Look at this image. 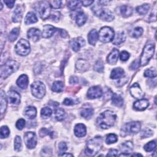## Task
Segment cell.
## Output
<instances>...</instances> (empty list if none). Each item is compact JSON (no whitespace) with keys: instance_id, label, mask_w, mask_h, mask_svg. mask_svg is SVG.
<instances>
[{"instance_id":"cell-1","label":"cell","mask_w":157,"mask_h":157,"mask_svg":"<svg viewBox=\"0 0 157 157\" xmlns=\"http://www.w3.org/2000/svg\"><path fill=\"white\" fill-rule=\"evenodd\" d=\"M117 118L115 113L111 110H105L97 118V124L102 129H107L114 125Z\"/></svg>"},{"instance_id":"cell-2","label":"cell","mask_w":157,"mask_h":157,"mask_svg":"<svg viewBox=\"0 0 157 157\" xmlns=\"http://www.w3.org/2000/svg\"><path fill=\"white\" fill-rule=\"evenodd\" d=\"M103 139L101 136H96L89 140L86 143L85 153L87 156H95L102 147Z\"/></svg>"},{"instance_id":"cell-3","label":"cell","mask_w":157,"mask_h":157,"mask_svg":"<svg viewBox=\"0 0 157 157\" xmlns=\"http://www.w3.org/2000/svg\"><path fill=\"white\" fill-rule=\"evenodd\" d=\"M19 67V64L15 60H8L4 64L1 65L0 68L1 77L6 78L12 73L16 72Z\"/></svg>"},{"instance_id":"cell-4","label":"cell","mask_w":157,"mask_h":157,"mask_svg":"<svg viewBox=\"0 0 157 157\" xmlns=\"http://www.w3.org/2000/svg\"><path fill=\"white\" fill-rule=\"evenodd\" d=\"M155 52V44L152 42H148L145 45L140 59V64L141 66L147 65L150 59L152 58Z\"/></svg>"},{"instance_id":"cell-5","label":"cell","mask_w":157,"mask_h":157,"mask_svg":"<svg viewBox=\"0 0 157 157\" xmlns=\"http://www.w3.org/2000/svg\"><path fill=\"white\" fill-rule=\"evenodd\" d=\"M140 123L139 121H131L126 123L121 129V136L124 137L128 135L138 132L140 129Z\"/></svg>"},{"instance_id":"cell-6","label":"cell","mask_w":157,"mask_h":157,"mask_svg":"<svg viewBox=\"0 0 157 157\" xmlns=\"http://www.w3.org/2000/svg\"><path fill=\"white\" fill-rule=\"evenodd\" d=\"M114 31L109 26H104L99 30L98 37L101 42L107 43L112 41L114 38Z\"/></svg>"},{"instance_id":"cell-7","label":"cell","mask_w":157,"mask_h":157,"mask_svg":"<svg viewBox=\"0 0 157 157\" xmlns=\"http://www.w3.org/2000/svg\"><path fill=\"white\" fill-rule=\"evenodd\" d=\"M31 93L33 95L39 99L43 98L45 93V86L40 81L33 82L31 86Z\"/></svg>"},{"instance_id":"cell-8","label":"cell","mask_w":157,"mask_h":157,"mask_svg":"<svg viewBox=\"0 0 157 157\" xmlns=\"http://www.w3.org/2000/svg\"><path fill=\"white\" fill-rule=\"evenodd\" d=\"M30 50V44L26 39H20L15 45V51L17 53L21 56H26L28 55Z\"/></svg>"},{"instance_id":"cell-9","label":"cell","mask_w":157,"mask_h":157,"mask_svg":"<svg viewBox=\"0 0 157 157\" xmlns=\"http://www.w3.org/2000/svg\"><path fill=\"white\" fill-rule=\"evenodd\" d=\"M36 10L43 20L47 19L50 16V4L48 1H40L38 2Z\"/></svg>"},{"instance_id":"cell-10","label":"cell","mask_w":157,"mask_h":157,"mask_svg":"<svg viewBox=\"0 0 157 157\" xmlns=\"http://www.w3.org/2000/svg\"><path fill=\"white\" fill-rule=\"evenodd\" d=\"M24 140L26 147L29 149H33L37 144L36 134L34 132H26L24 134Z\"/></svg>"},{"instance_id":"cell-11","label":"cell","mask_w":157,"mask_h":157,"mask_svg":"<svg viewBox=\"0 0 157 157\" xmlns=\"http://www.w3.org/2000/svg\"><path fill=\"white\" fill-rule=\"evenodd\" d=\"M102 95V90L98 86H91L89 88L87 93V97L89 99H96L101 97Z\"/></svg>"},{"instance_id":"cell-12","label":"cell","mask_w":157,"mask_h":157,"mask_svg":"<svg viewBox=\"0 0 157 157\" xmlns=\"http://www.w3.org/2000/svg\"><path fill=\"white\" fill-rule=\"evenodd\" d=\"M85 41L84 39L81 37H78L74 39H72L70 41V45L72 50L75 52H78L82 47L85 45Z\"/></svg>"},{"instance_id":"cell-13","label":"cell","mask_w":157,"mask_h":157,"mask_svg":"<svg viewBox=\"0 0 157 157\" xmlns=\"http://www.w3.org/2000/svg\"><path fill=\"white\" fill-rule=\"evenodd\" d=\"M129 91H130V93H131V96L136 99L142 98V97L144 95V94L143 93L142 91L141 90V89L139 86V85L137 83H134L130 87Z\"/></svg>"},{"instance_id":"cell-14","label":"cell","mask_w":157,"mask_h":157,"mask_svg":"<svg viewBox=\"0 0 157 157\" xmlns=\"http://www.w3.org/2000/svg\"><path fill=\"white\" fill-rule=\"evenodd\" d=\"M90 66V64L88 61L83 59H78L75 63L76 69L80 72L86 71Z\"/></svg>"},{"instance_id":"cell-15","label":"cell","mask_w":157,"mask_h":157,"mask_svg":"<svg viewBox=\"0 0 157 157\" xmlns=\"http://www.w3.org/2000/svg\"><path fill=\"white\" fill-rule=\"evenodd\" d=\"M41 33L39 29L34 28H32L28 31L27 36L28 38L32 40L33 42H37L40 39Z\"/></svg>"},{"instance_id":"cell-16","label":"cell","mask_w":157,"mask_h":157,"mask_svg":"<svg viewBox=\"0 0 157 157\" xmlns=\"http://www.w3.org/2000/svg\"><path fill=\"white\" fill-rule=\"evenodd\" d=\"M58 30L57 28L50 25H46L43 28L42 37L44 38H49L53 36Z\"/></svg>"},{"instance_id":"cell-17","label":"cell","mask_w":157,"mask_h":157,"mask_svg":"<svg viewBox=\"0 0 157 157\" xmlns=\"http://www.w3.org/2000/svg\"><path fill=\"white\" fill-rule=\"evenodd\" d=\"M149 105V102L146 99H141L136 101L133 104V107L137 110H144Z\"/></svg>"},{"instance_id":"cell-18","label":"cell","mask_w":157,"mask_h":157,"mask_svg":"<svg viewBox=\"0 0 157 157\" xmlns=\"http://www.w3.org/2000/svg\"><path fill=\"white\" fill-rule=\"evenodd\" d=\"M119 55L118 50L113 48L107 57V61L110 64H115L118 61Z\"/></svg>"},{"instance_id":"cell-19","label":"cell","mask_w":157,"mask_h":157,"mask_svg":"<svg viewBox=\"0 0 157 157\" xmlns=\"http://www.w3.org/2000/svg\"><path fill=\"white\" fill-rule=\"evenodd\" d=\"M9 102L13 105H18L20 102V95L15 91H10L8 93Z\"/></svg>"},{"instance_id":"cell-20","label":"cell","mask_w":157,"mask_h":157,"mask_svg":"<svg viewBox=\"0 0 157 157\" xmlns=\"http://www.w3.org/2000/svg\"><path fill=\"white\" fill-rule=\"evenodd\" d=\"M86 126L82 123H78L74 127V134L78 137H82L86 135Z\"/></svg>"},{"instance_id":"cell-21","label":"cell","mask_w":157,"mask_h":157,"mask_svg":"<svg viewBox=\"0 0 157 157\" xmlns=\"http://www.w3.org/2000/svg\"><path fill=\"white\" fill-rule=\"evenodd\" d=\"M28 77L26 74L21 75L17 80V85L21 89H25L28 85Z\"/></svg>"},{"instance_id":"cell-22","label":"cell","mask_w":157,"mask_h":157,"mask_svg":"<svg viewBox=\"0 0 157 157\" xmlns=\"http://www.w3.org/2000/svg\"><path fill=\"white\" fill-rule=\"evenodd\" d=\"M23 16V12L21 7L18 5L16 7L12 15V21L14 23H18L21 21Z\"/></svg>"},{"instance_id":"cell-23","label":"cell","mask_w":157,"mask_h":157,"mask_svg":"<svg viewBox=\"0 0 157 157\" xmlns=\"http://www.w3.org/2000/svg\"><path fill=\"white\" fill-rule=\"evenodd\" d=\"M99 17L104 21H111L114 19V15L111 11L107 9H104L101 12Z\"/></svg>"},{"instance_id":"cell-24","label":"cell","mask_w":157,"mask_h":157,"mask_svg":"<svg viewBox=\"0 0 157 157\" xmlns=\"http://www.w3.org/2000/svg\"><path fill=\"white\" fill-rule=\"evenodd\" d=\"M120 150L121 153L129 154L133 150V144L131 141H126L121 145Z\"/></svg>"},{"instance_id":"cell-25","label":"cell","mask_w":157,"mask_h":157,"mask_svg":"<svg viewBox=\"0 0 157 157\" xmlns=\"http://www.w3.org/2000/svg\"><path fill=\"white\" fill-rule=\"evenodd\" d=\"M75 21L76 23L79 26H81L83 25H84L86 21V16L85 14V13L81 10L78 12L76 13Z\"/></svg>"},{"instance_id":"cell-26","label":"cell","mask_w":157,"mask_h":157,"mask_svg":"<svg viewBox=\"0 0 157 157\" xmlns=\"http://www.w3.org/2000/svg\"><path fill=\"white\" fill-rule=\"evenodd\" d=\"M98 39V34L96 29H92L88 34V40L90 44L94 45Z\"/></svg>"},{"instance_id":"cell-27","label":"cell","mask_w":157,"mask_h":157,"mask_svg":"<svg viewBox=\"0 0 157 157\" xmlns=\"http://www.w3.org/2000/svg\"><path fill=\"white\" fill-rule=\"evenodd\" d=\"M124 74V71L120 67L114 68L110 74V78L112 79H118L121 78Z\"/></svg>"},{"instance_id":"cell-28","label":"cell","mask_w":157,"mask_h":157,"mask_svg":"<svg viewBox=\"0 0 157 157\" xmlns=\"http://www.w3.org/2000/svg\"><path fill=\"white\" fill-rule=\"evenodd\" d=\"M0 102H1V113L3 114L7 108V101L6 95L4 93V91L2 90H1L0 93Z\"/></svg>"},{"instance_id":"cell-29","label":"cell","mask_w":157,"mask_h":157,"mask_svg":"<svg viewBox=\"0 0 157 157\" xmlns=\"http://www.w3.org/2000/svg\"><path fill=\"white\" fill-rule=\"evenodd\" d=\"M37 110L34 107L28 106L25 109V115L29 119H33L36 117Z\"/></svg>"},{"instance_id":"cell-30","label":"cell","mask_w":157,"mask_h":157,"mask_svg":"<svg viewBox=\"0 0 157 157\" xmlns=\"http://www.w3.org/2000/svg\"><path fill=\"white\" fill-rule=\"evenodd\" d=\"M120 13L123 17H128L132 14L133 10L131 6H122L120 9Z\"/></svg>"},{"instance_id":"cell-31","label":"cell","mask_w":157,"mask_h":157,"mask_svg":"<svg viewBox=\"0 0 157 157\" xmlns=\"http://www.w3.org/2000/svg\"><path fill=\"white\" fill-rule=\"evenodd\" d=\"M126 39V35L124 32H119L118 33L113 39V44L114 45H120L123 42H124Z\"/></svg>"},{"instance_id":"cell-32","label":"cell","mask_w":157,"mask_h":157,"mask_svg":"<svg viewBox=\"0 0 157 157\" xmlns=\"http://www.w3.org/2000/svg\"><path fill=\"white\" fill-rule=\"evenodd\" d=\"M37 21V17L36 14L32 12H28L25 18V23L26 25H30L36 23Z\"/></svg>"},{"instance_id":"cell-33","label":"cell","mask_w":157,"mask_h":157,"mask_svg":"<svg viewBox=\"0 0 157 157\" xmlns=\"http://www.w3.org/2000/svg\"><path fill=\"white\" fill-rule=\"evenodd\" d=\"M112 103L117 106V107H121L123 104V98L117 94V93H113L112 95Z\"/></svg>"},{"instance_id":"cell-34","label":"cell","mask_w":157,"mask_h":157,"mask_svg":"<svg viewBox=\"0 0 157 157\" xmlns=\"http://www.w3.org/2000/svg\"><path fill=\"white\" fill-rule=\"evenodd\" d=\"M54 116L56 120L58 121H62L63 120L66 116V113L64 109L61 108H58L55 110Z\"/></svg>"},{"instance_id":"cell-35","label":"cell","mask_w":157,"mask_h":157,"mask_svg":"<svg viewBox=\"0 0 157 157\" xmlns=\"http://www.w3.org/2000/svg\"><path fill=\"white\" fill-rule=\"evenodd\" d=\"M80 115L86 119H90L93 115V109L91 107H85L81 110Z\"/></svg>"},{"instance_id":"cell-36","label":"cell","mask_w":157,"mask_h":157,"mask_svg":"<svg viewBox=\"0 0 157 157\" xmlns=\"http://www.w3.org/2000/svg\"><path fill=\"white\" fill-rule=\"evenodd\" d=\"M82 6L81 1H69L67 3L68 7L72 10H75L79 9Z\"/></svg>"},{"instance_id":"cell-37","label":"cell","mask_w":157,"mask_h":157,"mask_svg":"<svg viewBox=\"0 0 157 157\" xmlns=\"http://www.w3.org/2000/svg\"><path fill=\"white\" fill-rule=\"evenodd\" d=\"M64 84L61 81H55L52 85V90L54 92H61L63 90Z\"/></svg>"},{"instance_id":"cell-38","label":"cell","mask_w":157,"mask_h":157,"mask_svg":"<svg viewBox=\"0 0 157 157\" xmlns=\"http://www.w3.org/2000/svg\"><path fill=\"white\" fill-rule=\"evenodd\" d=\"M150 9V6L148 4H144L143 5L137 6L136 7V12L139 15H145L146 14Z\"/></svg>"},{"instance_id":"cell-39","label":"cell","mask_w":157,"mask_h":157,"mask_svg":"<svg viewBox=\"0 0 157 157\" xmlns=\"http://www.w3.org/2000/svg\"><path fill=\"white\" fill-rule=\"evenodd\" d=\"M18 34H19V29H18V28H13L10 31V33H9V37H8L9 41H10V42L15 41L17 39V37L18 36Z\"/></svg>"},{"instance_id":"cell-40","label":"cell","mask_w":157,"mask_h":157,"mask_svg":"<svg viewBox=\"0 0 157 157\" xmlns=\"http://www.w3.org/2000/svg\"><path fill=\"white\" fill-rule=\"evenodd\" d=\"M144 76L148 78H155L156 77V70L155 68H149L145 71Z\"/></svg>"},{"instance_id":"cell-41","label":"cell","mask_w":157,"mask_h":157,"mask_svg":"<svg viewBox=\"0 0 157 157\" xmlns=\"http://www.w3.org/2000/svg\"><path fill=\"white\" fill-rule=\"evenodd\" d=\"M52 113V109L48 107H45L42 108L41 110V112H40L41 117L43 118H47L50 117L51 116Z\"/></svg>"},{"instance_id":"cell-42","label":"cell","mask_w":157,"mask_h":157,"mask_svg":"<svg viewBox=\"0 0 157 157\" xmlns=\"http://www.w3.org/2000/svg\"><path fill=\"white\" fill-rule=\"evenodd\" d=\"M22 144H21V137L18 136H17L15 137L14 140V149L17 151H20L21 150Z\"/></svg>"},{"instance_id":"cell-43","label":"cell","mask_w":157,"mask_h":157,"mask_svg":"<svg viewBox=\"0 0 157 157\" xmlns=\"http://www.w3.org/2000/svg\"><path fill=\"white\" fill-rule=\"evenodd\" d=\"M156 144L155 140L150 141L149 142H148L145 145L144 149L146 151L150 152V151H153L156 148Z\"/></svg>"},{"instance_id":"cell-44","label":"cell","mask_w":157,"mask_h":157,"mask_svg":"<svg viewBox=\"0 0 157 157\" xmlns=\"http://www.w3.org/2000/svg\"><path fill=\"white\" fill-rule=\"evenodd\" d=\"M118 140L117 136L115 134H109L107 136V137L105 139V142L107 144H111L115 143Z\"/></svg>"},{"instance_id":"cell-45","label":"cell","mask_w":157,"mask_h":157,"mask_svg":"<svg viewBox=\"0 0 157 157\" xmlns=\"http://www.w3.org/2000/svg\"><path fill=\"white\" fill-rule=\"evenodd\" d=\"M94 69L98 72H102L104 71V63L101 60L99 59L98 60L94 66Z\"/></svg>"},{"instance_id":"cell-46","label":"cell","mask_w":157,"mask_h":157,"mask_svg":"<svg viewBox=\"0 0 157 157\" xmlns=\"http://www.w3.org/2000/svg\"><path fill=\"white\" fill-rule=\"evenodd\" d=\"M79 102V100L77 99H72V98H66L64 99V100L63 101V104L66 105H74V104H77Z\"/></svg>"},{"instance_id":"cell-47","label":"cell","mask_w":157,"mask_h":157,"mask_svg":"<svg viewBox=\"0 0 157 157\" xmlns=\"http://www.w3.org/2000/svg\"><path fill=\"white\" fill-rule=\"evenodd\" d=\"M10 131L7 126H2L1 128V138L4 139L9 136Z\"/></svg>"},{"instance_id":"cell-48","label":"cell","mask_w":157,"mask_h":157,"mask_svg":"<svg viewBox=\"0 0 157 157\" xmlns=\"http://www.w3.org/2000/svg\"><path fill=\"white\" fill-rule=\"evenodd\" d=\"M143 33V29L140 27H136L134 29L132 33V36L134 38H138L142 36Z\"/></svg>"},{"instance_id":"cell-49","label":"cell","mask_w":157,"mask_h":157,"mask_svg":"<svg viewBox=\"0 0 157 157\" xmlns=\"http://www.w3.org/2000/svg\"><path fill=\"white\" fill-rule=\"evenodd\" d=\"M39 136L41 137H43L44 136H45V135H50V136L51 137V138H53V136L52 134H54V132H52L50 130L46 129V128H42L40 131H39Z\"/></svg>"},{"instance_id":"cell-50","label":"cell","mask_w":157,"mask_h":157,"mask_svg":"<svg viewBox=\"0 0 157 157\" xmlns=\"http://www.w3.org/2000/svg\"><path fill=\"white\" fill-rule=\"evenodd\" d=\"M25 120L23 118H20L19 120H17V121L16 122V128L19 129V130H21L23 129V128L25 126Z\"/></svg>"},{"instance_id":"cell-51","label":"cell","mask_w":157,"mask_h":157,"mask_svg":"<svg viewBox=\"0 0 157 157\" xmlns=\"http://www.w3.org/2000/svg\"><path fill=\"white\" fill-rule=\"evenodd\" d=\"M49 3L52 7L53 9H59L62 6L61 1H49Z\"/></svg>"},{"instance_id":"cell-52","label":"cell","mask_w":157,"mask_h":157,"mask_svg":"<svg viewBox=\"0 0 157 157\" xmlns=\"http://www.w3.org/2000/svg\"><path fill=\"white\" fill-rule=\"evenodd\" d=\"M67 145L65 142H61L58 145V150H59V155H61V153H65V151L67 150Z\"/></svg>"},{"instance_id":"cell-53","label":"cell","mask_w":157,"mask_h":157,"mask_svg":"<svg viewBox=\"0 0 157 157\" xmlns=\"http://www.w3.org/2000/svg\"><path fill=\"white\" fill-rule=\"evenodd\" d=\"M153 134V132L148 128H146L145 129H144L142 131L141 133V137L142 138H146V137H150Z\"/></svg>"},{"instance_id":"cell-54","label":"cell","mask_w":157,"mask_h":157,"mask_svg":"<svg viewBox=\"0 0 157 157\" xmlns=\"http://www.w3.org/2000/svg\"><path fill=\"white\" fill-rule=\"evenodd\" d=\"M129 53L126 52V51H123L121 52L120 53V59L121 61H127L129 58Z\"/></svg>"},{"instance_id":"cell-55","label":"cell","mask_w":157,"mask_h":157,"mask_svg":"<svg viewBox=\"0 0 157 157\" xmlns=\"http://www.w3.org/2000/svg\"><path fill=\"white\" fill-rule=\"evenodd\" d=\"M59 17H60V13L58 12L53 13L52 14V15L50 16L51 20H52L53 21H56L57 20H58L59 19Z\"/></svg>"},{"instance_id":"cell-56","label":"cell","mask_w":157,"mask_h":157,"mask_svg":"<svg viewBox=\"0 0 157 157\" xmlns=\"http://www.w3.org/2000/svg\"><path fill=\"white\" fill-rule=\"evenodd\" d=\"M118 151L116 149H110L108 153L107 154V156H117L118 155Z\"/></svg>"},{"instance_id":"cell-57","label":"cell","mask_w":157,"mask_h":157,"mask_svg":"<svg viewBox=\"0 0 157 157\" xmlns=\"http://www.w3.org/2000/svg\"><path fill=\"white\" fill-rule=\"evenodd\" d=\"M139 61H138L137 60H135V61H134L131 63V64L129 68H130L131 70H136V69H137L139 67Z\"/></svg>"},{"instance_id":"cell-58","label":"cell","mask_w":157,"mask_h":157,"mask_svg":"<svg viewBox=\"0 0 157 157\" xmlns=\"http://www.w3.org/2000/svg\"><path fill=\"white\" fill-rule=\"evenodd\" d=\"M4 2L6 4V6L9 7V8H12L14 6V4L15 2V1L14 0H9V1H4Z\"/></svg>"},{"instance_id":"cell-59","label":"cell","mask_w":157,"mask_h":157,"mask_svg":"<svg viewBox=\"0 0 157 157\" xmlns=\"http://www.w3.org/2000/svg\"><path fill=\"white\" fill-rule=\"evenodd\" d=\"M78 82V78L76 76H71L69 78V83L71 84H76Z\"/></svg>"},{"instance_id":"cell-60","label":"cell","mask_w":157,"mask_h":157,"mask_svg":"<svg viewBox=\"0 0 157 157\" xmlns=\"http://www.w3.org/2000/svg\"><path fill=\"white\" fill-rule=\"evenodd\" d=\"M94 1H82V5L84 6H88L90 5H91L92 3H93Z\"/></svg>"},{"instance_id":"cell-61","label":"cell","mask_w":157,"mask_h":157,"mask_svg":"<svg viewBox=\"0 0 157 157\" xmlns=\"http://www.w3.org/2000/svg\"><path fill=\"white\" fill-rule=\"evenodd\" d=\"M59 33H60V35H61V37L65 38V37H66L67 36V32L65 30L60 29H59Z\"/></svg>"},{"instance_id":"cell-62","label":"cell","mask_w":157,"mask_h":157,"mask_svg":"<svg viewBox=\"0 0 157 157\" xmlns=\"http://www.w3.org/2000/svg\"><path fill=\"white\" fill-rule=\"evenodd\" d=\"M59 156H73V155H72V154H71V153H63V154H61V155H59Z\"/></svg>"},{"instance_id":"cell-63","label":"cell","mask_w":157,"mask_h":157,"mask_svg":"<svg viewBox=\"0 0 157 157\" xmlns=\"http://www.w3.org/2000/svg\"><path fill=\"white\" fill-rule=\"evenodd\" d=\"M131 156H142V155L139 154V153H134V154H132Z\"/></svg>"}]
</instances>
